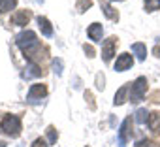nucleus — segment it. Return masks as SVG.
<instances>
[{
    "mask_svg": "<svg viewBox=\"0 0 160 147\" xmlns=\"http://www.w3.org/2000/svg\"><path fill=\"white\" fill-rule=\"evenodd\" d=\"M0 128H2V130L8 134V136H12V138H17V136L21 134V130H23L19 115H13V113H10V115H4L2 123H0Z\"/></svg>",
    "mask_w": 160,
    "mask_h": 147,
    "instance_id": "f257e3e1",
    "label": "nucleus"
},
{
    "mask_svg": "<svg viewBox=\"0 0 160 147\" xmlns=\"http://www.w3.org/2000/svg\"><path fill=\"white\" fill-rule=\"evenodd\" d=\"M147 78H138L134 83H132V87H130V100L134 102V104H138V102H141L143 100V96L147 94Z\"/></svg>",
    "mask_w": 160,
    "mask_h": 147,
    "instance_id": "f03ea898",
    "label": "nucleus"
},
{
    "mask_svg": "<svg viewBox=\"0 0 160 147\" xmlns=\"http://www.w3.org/2000/svg\"><path fill=\"white\" fill-rule=\"evenodd\" d=\"M23 53H25V57H27L30 62H34V64H40V62H43V60L47 58V47H43L40 42H38L36 45L28 47V49L23 51Z\"/></svg>",
    "mask_w": 160,
    "mask_h": 147,
    "instance_id": "7ed1b4c3",
    "label": "nucleus"
},
{
    "mask_svg": "<svg viewBox=\"0 0 160 147\" xmlns=\"http://www.w3.org/2000/svg\"><path fill=\"white\" fill-rule=\"evenodd\" d=\"M15 42H17V45L21 47V51H27L28 47H32V45L38 43V36H36L34 30H28V28H27V30H23V32L17 34Z\"/></svg>",
    "mask_w": 160,
    "mask_h": 147,
    "instance_id": "20e7f679",
    "label": "nucleus"
},
{
    "mask_svg": "<svg viewBox=\"0 0 160 147\" xmlns=\"http://www.w3.org/2000/svg\"><path fill=\"white\" fill-rule=\"evenodd\" d=\"M130 136H132V117H126L122 121L121 128H119V145L121 147H126Z\"/></svg>",
    "mask_w": 160,
    "mask_h": 147,
    "instance_id": "39448f33",
    "label": "nucleus"
},
{
    "mask_svg": "<svg viewBox=\"0 0 160 147\" xmlns=\"http://www.w3.org/2000/svg\"><path fill=\"white\" fill-rule=\"evenodd\" d=\"M115 49H117V38L115 36H109L104 43H102V58L104 62H109L115 55Z\"/></svg>",
    "mask_w": 160,
    "mask_h": 147,
    "instance_id": "423d86ee",
    "label": "nucleus"
},
{
    "mask_svg": "<svg viewBox=\"0 0 160 147\" xmlns=\"http://www.w3.org/2000/svg\"><path fill=\"white\" fill-rule=\"evenodd\" d=\"M30 19H32V12H30V10H17V12L12 15L10 23L15 25V27H25V25L30 23Z\"/></svg>",
    "mask_w": 160,
    "mask_h": 147,
    "instance_id": "0eeeda50",
    "label": "nucleus"
},
{
    "mask_svg": "<svg viewBox=\"0 0 160 147\" xmlns=\"http://www.w3.org/2000/svg\"><path fill=\"white\" fill-rule=\"evenodd\" d=\"M45 94H47V87H45L43 83H34V85L30 87L28 94H27V100H30V102L42 100V98H45Z\"/></svg>",
    "mask_w": 160,
    "mask_h": 147,
    "instance_id": "6e6552de",
    "label": "nucleus"
},
{
    "mask_svg": "<svg viewBox=\"0 0 160 147\" xmlns=\"http://www.w3.org/2000/svg\"><path fill=\"white\" fill-rule=\"evenodd\" d=\"M132 64H134V58H132V55H128V53H121V55L117 57L115 70H117V72H126L128 68H132Z\"/></svg>",
    "mask_w": 160,
    "mask_h": 147,
    "instance_id": "1a4fd4ad",
    "label": "nucleus"
},
{
    "mask_svg": "<svg viewBox=\"0 0 160 147\" xmlns=\"http://www.w3.org/2000/svg\"><path fill=\"white\" fill-rule=\"evenodd\" d=\"M130 87H132V83H124V85L115 93V98H113V104H115V106H122L126 100H130V98H128Z\"/></svg>",
    "mask_w": 160,
    "mask_h": 147,
    "instance_id": "9d476101",
    "label": "nucleus"
},
{
    "mask_svg": "<svg viewBox=\"0 0 160 147\" xmlns=\"http://www.w3.org/2000/svg\"><path fill=\"white\" fill-rule=\"evenodd\" d=\"M147 124H149V130L152 132V136H158V134H160V111L149 113Z\"/></svg>",
    "mask_w": 160,
    "mask_h": 147,
    "instance_id": "9b49d317",
    "label": "nucleus"
},
{
    "mask_svg": "<svg viewBox=\"0 0 160 147\" xmlns=\"http://www.w3.org/2000/svg\"><path fill=\"white\" fill-rule=\"evenodd\" d=\"M100 8H102L104 15H106L109 21H119V12L113 10V6L108 2V0H100Z\"/></svg>",
    "mask_w": 160,
    "mask_h": 147,
    "instance_id": "f8f14e48",
    "label": "nucleus"
},
{
    "mask_svg": "<svg viewBox=\"0 0 160 147\" xmlns=\"http://www.w3.org/2000/svg\"><path fill=\"white\" fill-rule=\"evenodd\" d=\"M87 34H89V38H91L92 42H100V40H102V34H104V28H102L100 23H92V25L87 28Z\"/></svg>",
    "mask_w": 160,
    "mask_h": 147,
    "instance_id": "ddd939ff",
    "label": "nucleus"
},
{
    "mask_svg": "<svg viewBox=\"0 0 160 147\" xmlns=\"http://www.w3.org/2000/svg\"><path fill=\"white\" fill-rule=\"evenodd\" d=\"M38 25H40V30H42V34L45 36V38H51L53 36V27H51V23H49V19L47 17H38Z\"/></svg>",
    "mask_w": 160,
    "mask_h": 147,
    "instance_id": "4468645a",
    "label": "nucleus"
},
{
    "mask_svg": "<svg viewBox=\"0 0 160 147\" xmlns=\"http://www.w3.org/2000/svg\"><path fill=\"white\" fill-rule=\"evenodd\" d=\"M132 53L138 57V60H145V57H147V47H145V43H141V42L132 43Z\"/></svg>",
    "mask_w": 160,
    "mask_h": 147,
    "instance_id": "2eb2a0df",
    "label": "nucleus"
},
{
    "mask_svg": "<svg viewBox=\"0 0 160 147\" xmlns=\"http://www.w3.org/2000/svg\"><path fill=\"white\" fill-rule=\"evenodd\" d=\"M43 70H42V66L40 64H34V62H30V66H28V72L25 74L27 78H32V76H43Z\"/></svg>",
    "mask_w": 160,
    "mask_h": 147,
    "instance_id": "dca6fc26",
    "label": "nucleus"
},
{
    "mask_svg": "<svg viewBox=\"0 0 160 147\" xmlns=\"http://www.w3.org/2000/svg\"><path fill=\"white\" fill-rule=\"evenodd\" d=\"M17 6V0H0V13H6Z\"/></svg>",
    "mask_w": 160,
    "mask_h": 147,
    "instance_id": "f3484780",
    "label": "nucleus"
},
{
    "mask_svg": "<svg viewBox=\"0 0 160 147\" xmlns=\"http://www.w3.org/2000/svg\"><path fill=\"white\" fill-rule=\"evenodd\" d=\"M91 6H92V0H77V2H75V10L79 13H85Z\"/></svg>",
    "mask_w": 160,
    "mask_h": 147,
    "instance_id": "a211bd4d",
    "label": "nucleus"
},
{
    "mask_svg": "<svg viewBox=\"0 0 160 147\" xmlns=\"http://www.w3.org/2000/svg\"><path fill=\"white\" fill-rule=\"evenodd\" d=\"M143 4L147 12H156L160 8V0H143Z\"/></svg>",
    "mask_w": 160,
    "mask_h": 147,
    "instance_id": "6ab92c4d",
    "label": "nucleus"
},
{
    "mask_svg": "<svg viewBox=\"0 0 160 147\" xmlns=\"http://www.w3.org/2000/svg\"><path fill=\"white\" fill-rule=\"evenodd\" d=\"M147 115H149V113H147V109H143V108H141V109H138V111H136V121H138L139 124H143V123L147 121Z\"/></svg>",
    "mask_w": 160,
    "mask_h": 147,
    "instance_id": "aec40b11",
    "label": "nucleus"
},
{
    "mask_svg": "<svg viewBox=\"0 0 160 147\" xmlns=\"http://www.w3.org/2000/svg\"><path fill=\"white\" fill-rule=\"evenodd\" d=\"M57 138H58V132L55 130V126H47V139H49V143H55Z\"/></svg>",
    "mask_w": 160,
    "mask_h": 147,
    "instance_id": "412c9836",
    "label": "nucleus"
},
{
    "mask_svg": "<svg viewBox=\"0 0 160 147\" xmlns=\"http://www.w3.org/2000/svg\"><path fill=\"white\" fill-rule=\"evenodd\" d=\"M136 147H160V145L156 141H152V139H139L136 143Z\"/></svg>",
    "mask_w": 160,
    "mask_h": 147,
    "instance_id": "4be33fe9",
    "label": "nucleus"
},
{
    "mask_svg": "<svg viewBox=\"0 0 160 147\" xmlns=\"http://www.w3.org/2000/svg\"><path fill=\"white\" fill-rule=\"evenodd\" d=\"M85 100L89 102V109H92V111H94V109H96V104H94V98H92V93H91V91H87V93H85Z\"/></svg>",
    "mask_w": 160,
    "mask_h": 147,
    "instance_id": "5701e85b",
    "label": "nucleus"
},
{
    "mask_svg": "<svg viewBox=\"0 0 160 147\" xmlns=\"http://www.w3.org/2000/svg\"><path fill=\"white\" fill-rule=\"evenodd\" d=\"M53 68H55L57 76H60V74H62V58H55L53 60Z\"/></svg>",
    "mask_w": 160,
    "mask_h": 147,
    "instance_id": "b1692460",
    "label": "nucleus"
},
{
    "mask_svg": "<svg viewBox=\"0 0 160 147\" xmlns=\"http://www.w3.org/2000/svg\"><path fill=\"white\" fill-rule=\"evenodd\" d=\"M83 51H85V53H87V57H91V58H92V57L96 55V51H94V47H92V45H87V43L83 45Z\"/></svg>",
    "mask_w": 160,
    "mask_h": 147,
    "instance_id": "393cba45",
    "label": "nucleus"
},
{
    "mask_svg": "<svg viewBox=\"0 0 160 147\" xmlns=\"http://www.w3.org/2000/svg\"><path fill=\"white\" fill-rule=\"evenodd\" d=\"M149 100L154 102V104H160V91H152L151 96H149Z\"/></svg>",
    "mask_w": 160,
    "mask_h": 147,
    "instance_id": "a878e982",
    "label": "nucleus"
},
{
    "mask_svg": "<svg viewBox=\"0 0 160 147\" xmlns=\"http://www.w3.org/2000/svg\"><path fill=\"white\" fill-rule=\"evenodd\" d=\"M32 147H49V145L45 143V139H42V138H38V139H34V143H32Z\"/></svg>",
    "mask_w": 160,
    "mask_h": 147,
    "instance_id": "bb28decb",
    "label": "nucleus"
},
{
    "mask_svg": "<svg viewBox=\"0 0 160 147\" xmlns=\"http://www.w3.org/2000/svg\"><path fill=\"white\" fill-rule=\"evenodd\" d=\"M96 87L102 91L104 89V76H102V74H98V76H96Z\"/></svg>",
    "mask_w": 160,
    "mask_h": 147,
    "instance_id": "cd10ccee",
    "label": "nucleus"
},
{
    "mask_svg": "<svg viewBox=\"0 0 160 147\" xmlns=\"http://www.w3.org/2000/svg\"><path fill=\"white\" fill-rule=\"evenodd\" d=\"M152 55H154V57H160V43L152 47Z\"/></svg>",
    "mask_w": 160,
    "mask_h": 147,
    "instance_id": "c85d7f7f",
    "label": "nucleus"
},
{
    "mask_svg": "<svg viewBox=\"0 0 160 147\" xmlns=\"http://www.w3.org/2000/svg\"><path fill=\"white\" fill-rule=\"evenodd\" d=\"M0 147H6V143H4V141H0Z\"/></svg>",
    "mask_w": 160,
    "mask_h": 147,
    "instance_id": "c756f323",
    "label": "nucleus"
}]
</instances>
